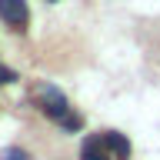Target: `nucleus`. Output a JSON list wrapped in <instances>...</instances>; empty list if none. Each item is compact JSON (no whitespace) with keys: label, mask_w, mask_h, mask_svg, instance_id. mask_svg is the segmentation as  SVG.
<instances>
[{"label":"nucleus","mask_w":160,"mask_h":160,"mask_svg":"<svg viewBox=\"0 0 160 160\" xmlns=\"http://www.w3.org/2000/svg\"><path fill=\"white\" fill-rule=\"evenodd\" d=\"M103 143H107V150L113 153V160H127L130 157V140L123 137V133H103Z\"/></svg>","instance_id":"obj_4"},{"label":"nucleus","mask_w":160,"mask_h":160,"mask_svg":"<svg viewBox=\"0 0 160 160\" xmlns=\"http://www.w3.org/2000/svg\"><path fill=\"white\" fill-rule=\"evenodd\" d=\"M3 160H30L23 150H3Z\"/></svg>","instance_id":"obj_7"},{"label":"nucleus","mask_w":160,"mask_h":160,"mask_svg":"<svg viewBox=\"0 0 160 160\" xmlns=\"http://www.w3.org/2000/svg\"><path fill=\"white\" fill-rule=\"evenodd\" d=\"M40 110H43L47 117H53V120H63L70 113L67 100H63V93H60L57 87H43V90H40Z\"/></svg>","instance_id":"obj_1"},{"label":"nucleus","mask_w":160,"mask_h":160,"mask_svg":"<svg viewBox=\"0 0 160 160\" xmlns=\"http://www.w3.org/2000/svg\"><path fill=\"white\" fill-rule=\"evenodd\" d=\"M0 17L7 20V23H13V27H23L30 17V10L23 0H0Z\"/></svg>","instance_id":"obj_2"},{"label":"nucleus","mask_w":160,"mask_h":160,"mask_svg":"<svg viewBox=\"0 0 160 160\" xmlns=\"http://www.w3.org/2000/svg\"><path fill=\"white\" fill-rule=\"evenodd\" d=\"M80 160H113V153L107 150L103 137H87L83 140V150H80Z\"/></svg>","instance_id":"obj_3"},{"label":"nucleus","mask_w":160,"mask_h":160,"mask_svg":"<svg viewBox=\"0 0 160 160\" xmlns=\"http://www.w3.org/2000/svg\"><path fill=\"white\" fill-rule=\"evenodd\" d=\"M13 80H17L13 70H10V67H0V83H13Z\"/></svg>","instance_id":"obj_6"},{"label":"nucleus","mask_w":160,"mask_h":160,"mask_svg":"<svg viewBox=\"0 0 160 160\" xmlns=\"http://www.w3.org/2000/svg\"><path fill=\"white\" fill-rule=\"evenodd\" d=\"M60 127L63 130H80L83 127V117H80V113H67V117L60 120Z\"/></svg>","instance_id":"obj_5"}]
</instances>
